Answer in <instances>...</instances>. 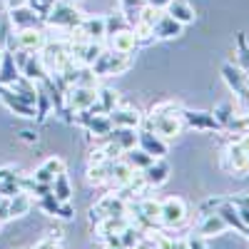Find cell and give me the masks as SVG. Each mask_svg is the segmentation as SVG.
I'll use <instances>...</instances> for the list:
<instances>
[{"label": "cell", "instance_id": "obj_22", "mask_svg": "<svg viewBox=\"0 0 249 249\" xmlns=\"http://www.w3.org/2000/svg\"><path fill=\"white\" fill-rule=\"evenodd\" d=\"M60 172H65V162H62L60 157H48L43 164H37V167H35L33 177H35L37 182H48V184H53V179H55Z\"/></svg>", "mask_w": 249, "mask_h": 249}, {"label": "cell", "instance_id": "obj_7", "mask_svg": "<svg viewBox=\"0 0 249 249\" xmlns=\"http://www.w3.org/2000/svg\"><path fill=\"white\" fill-rule=\"evenodd\" d=\"M222 170L230 172V175H237V177H244L249 170H247V152L239 147V142H230L222 152Z\"/></svg>", "mask_w": 249, "mask_h": 249}, {"label": "cell", "instance_id": "obj_29", "mask_svg": "<svg viewBox=\"0 0 249 249\" xmlns=\"http://www.w3.org/2000/svg\"><path fill=\"white\" fill-rule=\"evenodd\" d=\"M135 175H137V170H132L130 164L120 157V160L112 162V175H110V182H107V184H112L115 190H120V187H122V184H127Z\"/></svg>", "mask_w": 249, "mask_h": 249}, {"label": "cell", "instance_id": "obj_51", "mask_svg": "<svg viewBox=\"0 0 249 249\" xmlns=\"http://www.w3.org/2000/svg\"><path fill=\"white\" fill-rule=\"evenodd\" d=\"M244 234H247V239H249V227H247V232H244Z\"/></svg>", "mask_w": 249, "mask_h": 249}, {"label": "cell", "instance_id": "obj_34", "mask_svg": "<svg viewBox=\"0 0 249 249\" xmlns=\"http://www.w3.org/2000/svg\"><path fill=\"white\" fill-rule=\"evenodd\" d=\"M124 28H132V25L127 23V18H124L120 10H117V13H110V15L105 18V40H107L110 35H115V33L124 30Z\"/></svg>", "mask_w": 249, "mask_h": 249}, {"label": "cell", "instance_id": "obj_2", "mask_svg": "<svg viewBox=\"0 0 249 249\" xmlns=\"http://www.w3.org/2000/svg\"><path fill=\"white\" fill-rule=\"evenodd\" d=\"M82 23V13L77 10V5L72 0H55L50 5L48 15H45V25L55 28V30H65L72 33L77 25Z\"/></svg>", "mask_w": 249, "mask_h": 249}, {"label": "cell", "instance_id": "obj_52", "mask_svg": "<svg viewBox=\"0 0 249 249\" xmlns=\"http://www.w3.org/2000/svg\"><path fill=\"white\" fill-rule=\"evenodd\" d=\"M0 60H3V50H0Z\"/></svg>", "mask_w": 249, "mask_h": 249}, {"label": "cell", "instance_id": "obj_40", "mask_svg": "<svg viewBox=\"0 0 249 249\" xmlns=\"http://www.w3.org/2000/svg\"><path fill=\"white\" fill-rule=\"evenodd\" d=\"M222 202H224L222 197H210V199H204V202L197 207V219H202V217H207V214H214V212L219 210Z\"/></svg>", "mask_w": 249, "mask_h": 249}, {"label": "cell", "instance_id": "obj_46", "mask_svg": "<svg viewBox=\"0 0 249 249\" xmlns=\"http://www.w3.org/2000/svg\"><path fill=\"white\" fill-rule=\"evenodd\" d=\"M144 3L152 5V8H157V10H164V8H167V5L172 3V0H144Z\"/></svg>", "mask_w": 249, "mask_h": 249}, {"label": "cell", "instance_id": "obj_20", "mask_svg": "<svg viewBox=\"0 0 249 249\" xmlns=\"http://www.w3.org/2000/svg\"><path fill=\"white\" fill-rule=\"evenodd\" d=\"M117 105H120L117 90H112V88H97V100H95V105H92L90 112H95V115H110Z\"/></svg>", "mask_w": 249, "mask_h": 249}, {"label": "cell", "instance_id": "obj_28", "mask_svg": "<svg viewBox=\"0 0 249 249\" xmlns=\"http://www.w3.org/2000/svg\"><path fill=\"white\" fill-rule=\"evenodd\" d=\"M48 75H50V72H48V68H45L43 57H40V53H33V55L28 57V62H25V68H23V77H28V80H33V82H43Z\"/></svg>", "mask_w": 249, "mask_h": 249}, {"label": "cell", "instance_id": "obj_33", "mask_svg": "<svg viewBox=\"0 0 249 249\" xmlns=\"http://www.w3.org/2000/svg\"><path fill=\"white\" fill-rule=\"evenodd\" d=\"M212 115L219 122V127L227 130V127H230V122L234 120V115H237V105H234V102H222V105H217L212 110Z\"/></svg>", "mask_w": 249, "mask_h": 249}, {"label": "cell", "instance_id": "obj_38", "mask_svg": "<svg viewBox=\"0 0 249 249\" xmlns=\"http://www.w3.org/2000/svg\"><path fill=\"white\" fill-rule=\"evenodd\" d=\"M234 62H237L244 72H249V45H247L244 33L237 35V60H234Z\"/></svg>", "mask_w": 249, "mask_h": 249}, {"label": "cell", "instance_id": "obj_56", "mask_svg": "<svg viewBox=\"0 0 249 249\" xmlns=\"http://www.w3.org/2000/svg\"><path fill=\"white\" fill-rule=\"evenodd\" d=\"M160 249H164V247H160Z\"/></svg>", "mask_w": 249, "mask_h": 249}, {"label": "cell", "instance_id": "obj_17", "mask_svg": "<svg viewBox=\"0 0 249 249\" xmlns=\"http://www.w3.org/2000/svg\"><path fill=\"white\" fill-rule=\"evenodd\" d=\"M107 117L112 122V127H130V130H140L142 120H144V115L140 110H135V107H120V105Z\"/></svg>", "mask_w": 249, "mask_h": 249}, {"label": "cell", "instance_id": "obj_25", "mask_svg": "<svg viewBox=\"0 0 249 249\" xmlns=\"http://www.w3.org/2000/svg\"><path fill=\"white\" fill-rule=\"evenodd\" d=\"M110 142H115L120 152H127L132 147H137V130H130V127H112L110 135H107Z\"/></svg>", "mask_w": 249, "mask_h": 249}, {"label": "cell", "instance_id": "obj_44", "mask_svg": "<svg viewBox=\"0 0 249 249\" xmlns=\"http://www.w3.org/2000/svg\"><path fill=\"white\" fill-rule=\"evenodd\" d=\"M230 202H232L234 207H249V192L237 195V197H230Z\"/></svg>", "mask_w": 249, "mask_h": 249}, {"label": "cell", "instance_id": "obj_26", "mask_svg": "<svg viewBox=\"0 0 249 249\" xmlns=\"http://www.w3.org/2000/svg\"><path fill=\"white\" fill-rule=\"evenodd\" d=\"M20 75H23V72H20V68L15 65L13 53L10 50H3V60H0V85L10 88Z\"/></svg>", "mask_w": 249, "mask_h": 249}, {"label": "cell", "instance_id": "obj_14", "mask_svg": "<svg viewBox=\"0 0 249 249\" xmlns=\"http://www.w3.org/2000/svg\"><path fill=\"white\" fill-rule=\"evenodd\" d=\"M137 147L140 150H144L150 157H164L167 155V140H162L160 135H155L152 130H147V127H140L137 130Z\"/></svg>", "mask_w": 249, "mask_h": 249}, {"label": "cell", "instance_id": "obj_32", "mask_svg": "<svg viewBox=\"0 0 249 249\" xmlns=\"http://www.w3.org/2000/svg\"><path fill=\"white\" fill-rule=\"evenodd\" d=\"M122 160L130 164L132 170H137V172H142L147 164L155 160V157H150L144 150H140V147H132V150H127V152H122Z\"/></svg>", "mask_w": 249, "mask_h": 249}, {"label": "cell", "instance_id": "obj_15", "mask_svg": "<svg viewBox=\"0 0 249 249\" xmlns=\"http://www.w3.org/2000/svg\"><path fill=\"white\" fill-rule=\"evenodd\" d=\"M0 102L18 117H35V105H30V102H25L23 97H20L18 92H13L10 88L0 85Z\"/></svg>", "mask_w": 249, "mask_h": 249}, {"label": "cell", "instance_id": "obj_39", "mask_svg": "<svg viewBox=\"0 0 249 249\" xmlns=\"http://www.w3.org/2000/svg\"><path fill=\"white\" fill-rule=\"evenodd\" d=\"M35 204L43 210L45 214H50V217H57V210H60V202L55 199V195H45V197H40V199H35Z\"/></svg>", "mask_w": 249, "mask_h": 249}, {"label": "cell", "instance_id": "obj_35", "mask_svg": "<svg viewBox=\"0 0 249 249\" xmlns=\"http://www.w3.org/2000/svg\"><path fill=\"white\" fill-rule=\"evenodd\" d=\"M15 45V28L10 23V18L0 20V50H13Z\"/></svg>", "mask_w": 249, "mask_h": 249}, {"label": "cell", "instance_id": "obj_13", "mask_svg": "<svg viewBox=\"0 0 249 249\" xmlns=\"http://www.w3.org/2000/svg\"><path fill=\"white\" fill-rule=\"evenodd\" d=\"M10 23L15 30H28V28H45V18L40 15L33 5H25V8H18V10H10Z\"/></svg>", "mask_w": 249, "mask_h": 249}, {"label": "cell", "instance_id": "obj_27", "mask_svg": "<svg viewBox=\"0 0 249 249\" xmlns=\"http://www.w3.org/2000/svg\"><path fill=\"white\" fill-rule=\"evenodd\" d=\"M217 214L227 222V227L230 230H234V232H239V234H244L247 232V227L242 224V219H239V210L230 202V199H224L222 204H219V210H217Z\"/></svg>", "mask_w": 249, "mask_h": 249}, {"label": "cell", "instance_id": "obj_47", "mask_svg": "<svg viewBox=\"0 0 249 249\" xmlns=\"http://www.w3.org/2000/svg\"><path fill=\"white\" fill-rule=\"evenodd\" d=\"M237 210H239V219H242V224L249 227V207H237Z\"/></svg>", "mask_w": 249, "mask_h": 249}, {"label": "cell", "instance_id": "obj_18", "mask_svg": "<svg viewBox=\"0 0 249 249\" xmlns=\"http://www.w3.org/2000/svg\"><path fill=\"white\" fill-rule=\"evenodd\" d=\"M182 30H184V25H179L172 15H167L162 10V15L157 18V23L152 28V37L155 40H172V37L182 35Z\"/></svg>", "mask_w": 249, "mask_h": 249}, {"label": "cell", "instance_id": "obj_16", "mask_svg": "<svg viewBox=\"0 0 249 249\" xmlns=\"http://www.w3.org/2000/svg\"><path fill=\"white\" fill-rule=\"evenodd\" d=\"M107 48L115 53H132L135 55V50L140 48V35L135 33V28H124V30L107 37Z\"/></svg>", "mask_w": 249, "mask_h": 249}, {"label": "cell", "instance_id": "obj_53", "mask_svg": "<svg viewBox=\"0 0 249 249\" xmlns=\"http://www.w3.org/2000/svg\"><path fill=\"white\" fill-rule=\"evenodd\" d=\"M3 199H5V197H3V195H0V202H3Z\"/></svg>", "mask_w": 249, "mask_h": 249}, {"label": "cell", "instance_id": "obj_9", "mask_svg": "<svg viewBox=\"0 0 249 249\" xmlns=\"http://www.w3.org/2000/svg\"><path fill=\"white\" fill-rule=\"evenodd\" d=\"M75 122L82 124V127L88 130V135H95L97 140L107 137L110 130H112V122H110L107 115H95V112H90V110L77 112V115H75Z\"/></svg>", "mask_w": 249, "mask_h": 249}, {"label": "cell", "instance_id": "obj_5", "mask_svg": "<svg viewBox=\"0 0 249 249\" xmlns=\"http://www.w3.org/2000/svg\"><path fill=\"white\" fill-rule=\"evenodd\" d=\"M187 202L182 197H167L160 202V224L162 230H179L187 222Z\"/></svg>", "mask_w": 249, "mask_h": 249}, {"label": "cell", "instance_id": "obj_49", "mask_svg": "<svg viewBox=\"0 0 249 249\" xmlns=\"http://www.w3.org/2000/svg\"><path fill=\"white\" fill-rule=\"evenodd\" d=\"M247 170H249V152H247Z\"/></svg>", "mask_w": 249, "mask_h": 249}, {"label": "cell", "instance_id": "obj_43", "mask_svg": "<svg viewBox=\"0 0 249 249\" xmlns=\"http://www.w3.org/2000/svg\"><path fill=\"white\" fill-rule=\"evenodd\" d=\"M57 242H60L57 237H45V239H40V242L35 244V249H60Z\"/></svg>", "mask_w": 249, "mask_h": 249}, {"label": "cell", "instance_id": "obj_11", "mask_svg": "<svg viewBox=\"0 0 249 249\" xmlns=\"http://www.w3.org/2000/svg\"><path fill=\"white\" fill-rule=\"evenodd\" d=\"M142 179H144V184L150 187V190H157V187H162L164 182L170 179V175H172V167H170V162L164 160V157H157V160H152L147 167H144L142 172Z\"/></svg>", "mask_w": 249, "mask_h": 249}, {"label": "cell", "instance_id": "obj_45", "mask_svg": "<svg viewBox=\"0 0 249 249\" xmlns=\"http://www.w3.org/2000/svg\"><path fill=\"white\" fill-rule=\"evenodd\" d=\"M5 5H8V10H18V8L30 5V0H5Z\"/></svg>", "mask_w": 249, "mask_h": 249}, {"label": "cell", "instance_id": "obj_19", "mask_svg": "<svg viewBox=\"0 0 249 249\" xmlns=\"http://www.w3.org/2000/svg\"><path fill=\"white\" fill-rule=\"evenodd\" d=\"M20 179H23V175H20L15 167H0V195H3L5 199H10L18 192H23Z\"/></svg>", "mask_w": 249, "mask_h": 249}, {"label": "cell", "instance_id": "obj_3", "mask_svg": "<svg viewBox=\"0 0 249 249\" xmlns=\"http://www.w3.org/2000/svg\"><path fill=\"white\" fill-rule=\"evenodd\" d=\"M135 62L132 53H115L110 48H105L100 53V57L92 62V72L97 77H115V75H124Z\"/></svg>", "mask_w": 249, "mask_h": 249}, {"label": "cell", "instance_id": "obj_55", "mask_svg": "<svg viewBox=\"0 0 249 249\" xmlns=\"http://www.w3.org/2000/svg\"><path fill=\"white\" fill-rule=\"evenodd\" d=\"M0 227H3V222H0Z\"/></svg>", "mask_w": 249, "mask_h": 249}, {"label": "cell", "instance_id": "obj_6", "mask_svg": "<svg viewBox=\"0 0 249 249\" xmlns=\"http://www.w3.org/2000/svg\"><path fill=\"white\" fill-rule=\"evenodd\" d=\"M95 100H97V88H90V85H70L65 90V107L72 115L92 110Z\"/></svg>", "mask_w": 249, "mask_h": 249}, {"label": "cell", "instance_id": "obj_37", "mask_svg": "<svg viewBox=\"0 0 249 249\" xmlns=\"http://www.w3.org/2000/svg\"><path fill=\"white\" fill-rule=\"evenodd\" d=\"M142 234H144V232L140 230V227H135V224L130 222V224L124 227V230H122V232H120L117 237H120V244H122V247H127V249H135Z\"/></svg>", "mask_w": 249, "mask_h": 249}, {"label": "cell", "instance_id": "obj_42", "mask_svg": "<svg viewBox=\"0 0 249 249\" xmlns=\"http://www.w3.org/2000/svg\"><path fill=\"white\" fill-rule=\"evenodd\" d=\"M57 217H60V219H65V222H68V219H72V217H75V207H72L70 202H60Z\"/></svg>", "mask_w": 249, "mask_h": 249}, {"label": "cell", "instance_id": "obj_23", "mask_svg": "<svg viewBox=\"0 0 249 249\" xmlns=\"http://www.w3.org/2000/svg\"><path fill=\"white\" fill-rule=\"evenodd\" d=\"M164 13L167 15H172L179 25H190V23H195V8L190 5V0H172V3L164 8Z\"/></svg>", "mask_w": 249, "mask_h": 249}, {"label": "cell", "instance_id": "obj_24", "mask_svg": "<svg viewBox=\"0 0 249 249\" xmlns=\"http://www.w3.org/2000/svg\"><path fill=\"white\" fill-rule=\"evenodd\" d=\"M35 207V199L28 195V192H18L15 197L8 199V212H10V219H20L30 214V210Z\"/></svg>", "mask_w": 249, "mask_h": 249}, {"label": "cell", "instance_id": "obj_10", "mask_svg": "<svg viewBox=\"0 0 249 249\" xmlns=\"http://www.w3.org/2000/svg\"><path fill=\"white\" fill-rule=\"evenodd\" d=\"M48 43V35L45 28H28V30H15V48L25 50V53H40Z\"/></svg>", "mask_w": 249, "mask_h": 249}, {"label": "cell", "instance_id": "obj_48", "mask_svg": "<svg viewBox=\"0 0 249 249\" xmlns=\"http://www.w3.org/2000/svg\"><path fill=\"white\" fill-rule=\"evenodd\" d=\"M107 249H127V247H122V244H117V247H107Z\"/></svg>", "mask_w": 249, "mask_h": 249}, {"label": "cell", "instance_id": "obj_54", "mask_svg": "<svg viewBox=\"0 0 249 249\" xmlns=\"http://www.w3.org/2000/svg\"><path fill=\"white\" fill-rule=\"evenodd\" d=\"M72 3H80V0H72Z\"/></svg>", "mask_w": 249, "mask_h": 249}, {"label": "cell", "instance_id": "obj_4", "mask_svg": "<svg viewBox=\"0 0 249 249\" xmlns=\"http://www.w3.org/2000/svg\"><path fill=\"white\" fill-rule=\"evenodd\" d=\"M107 217H130V202H124L117 192L102 195L95 202V207L90 210V222L100 224L102 219H107Z\"/></svg>", "mask_w": 249, "mask_h": 249}, {"label": "cell", "instance_id": "obj_8", "mask_svg": "<svg viewBox=\"0 0 249 249\" xmlns=\"http://www.w3.org/2000/svg\"><path fill=\"white\" fill-rule=\"evenodd\" d=\"M70 40H85V43H102L105 40V18H82V23L72 30Z\"/></svg>", "mask_w": 249, "mask_h": 249}, {"label": "cell", "instance_id": "obj_30", "mask_svg": "<svg viewBox=\"0 0 249 249\" xmlns=\"http://www.w3.org/2000/svg\"><path fill=\"white\" fill-rule=\"evenodd\" d=\"M112 162H115V160L97 162V164H88V182H90L92 187L107 184V182H110V175H112Z\"/></svg>", "mask_w": 249, "mask_h": 249}, {"label": "cell", "instance_id": "obj_12", "mask_svg": "<svg viewBox=\"0 0 249 249\" xmlns=\"http://www.w3.org/2000/svg\"><path fill=\"white\" fill-rule=\"evenodd\" d=\"M182 122H184V127H192V130H199V132L222 130L219 122L214 120V115L207 112V110H182Z\"/></svg>", "mask_w": 249, "mask_h": 249}, {"label": "cell", "instance_id": "obj_1", "mask_svg": "<svg viewBox=\"0 0 249 249\" xmlns=\"http://www.w3.org/2000/svg\"><path fill=\"white\" fill-rule=\"evenodd\" d=\"M142 127L152 130L155 135H160L162 140H175L179 137L187 127L182 122V107L175 100H164L150 110V115L142 120Z\"/></svg>", "mask_w": 249, "mask_h": 249}, {"label": "cell", "instance_id": "obj_50", "mask_svg": "<svg viewBox=\"0 0 249 249\" xmlns=\"http://www.w3.org/2000/svg\"><path fill=\"white\" fill-rule=\"evenodd\" d=\"M247 92H249V77H247Z\"/></svg>", "mask_w": 249, "mask_h": 249}, {"label": "cell", "instance_id": "obj_41", "mask_svg": "<svg viewBox=\"0 0 249 249\" xmlns=\"http://www.w3.org/2000/svg\"><path fill=\"white\" fill-rule=\"evenodd\" d=\"M184 244H187V249H207V239L202 234H197V232L187 234L184 237Z\"/></svg>", "mask_w": 249, "mask_h": 249}, {"label": "cell", "instance_id": "obj_31", "mask_svg": "<svg viewBox=\"0 0 249 249\" xmlns=\"http://www.w3.org/2000/svg\"><path fill=\"white\" fill-rule=\"evenodd\" d=\"M53 195L57 202H70L72 199V182L65 172H60L55 179H53Z\"/></svg>", "mask_w": 249, "mask_h": 249}, {"label": "cell", "instance_id": "obj_36", "mask_svg": "<svg viewBox=\"0 0 249 249\" xmlns=\"http://www.w3.org/2000/svg\"><path fill=\"white\" fill-rule=\"evenodd\" d=\"M142 5H144V0H120V13L127 18V23H130L132 28H135V23H137V15H140Z\"/></svg>", "mask_w": 249, "mask_h": 249}, {"label": "cell", "instance_id": "obj_21", "mask_svg": "<svg viewBox=\"0 0 249 249\" xmlns=\"http://www.w3.org/2000/svg\"><path fill=\"white\" fill-rule=\"evenodd\" d=\"M230 227H227V222L214 212V214H207V217H202L199 219V224H197V234H202L204 239H212V237H219V234H224Z\"/></svg>", "mask_w": 249, "mask_h": 249}]
</instances>
